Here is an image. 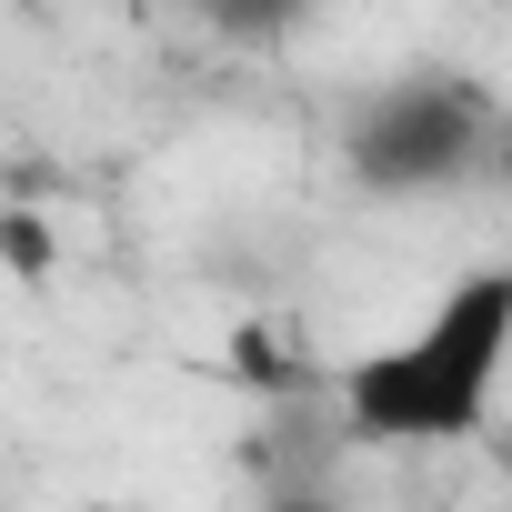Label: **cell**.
I'll return each mask as SVG.
<instances>
[{
    "instance_id": "6da1fadb",
    "label": "cell",
    "mask_w": 512,
    "mask_h": 512,
    "mask_svg": "<svg viewBox=\"0 0 512 512\" xmlns=\"http://www.w3.org/2000/svg\"><path fill=\"white\" fill-rule=\"evenodd\" d=\"M502 362H512V262H482V272L442 282L432 312L402 342L342 362V432L372 442V452L472 442L492 422Z\"/></svg>"
},
{
    "instance_id": "7a4b0ae2",
    "label": "cell",
    "mask_w": 512,
    "mask_h": 512,
    "mask_svg": "<svg viewBox=\"0 0 512 512\" xmlns=\"http://www.w3.org/2000/svg\"><path fill=\"white\" fill-rule=\"evenodd\" d=\"M492 141V111L462 91V81H392L352 111V171L372 191H432V181H462Z\"/></svg>"
},
{
    "instance_id": "3957f363",
    "label": "cell",
    "mask_w": 512,
    "mask_h": 512,
    "mask_svg": "<svg viewBox=\"0 0 512 512\" xmlns=\"http://www.w3.org/2000/svg\"><path fill=\"white\" fill-rule=\"evenodd\" d=\"M51 262H61V231H51V211L11 201V211H0V272H11V282H51Z\"/></svg>"
},
{
    "instance_id": "277c9868",
    "label": "cell",
    "mask_w": 512,
    "mask_h": 512,
    "mask_svg": "<svg viewBox=\"0 0 512 512\" xmlns=\"http://www.w3.org/2000/svg\"><path fill=\"white\" fill-rule=\"evenodd\" d=\"M292 11H302V0H211V21H221V31H282Z\"/></svg>"
},
{
    "instance_id": "5b68a950",
    "label": "cell",
    "mask_w": 512,
    "mask_h": 512,
    "mask_svg": "<svg viewBox=\"0 0 512 512\" xmlns=\"http://www.w3.org/2000/svg\"><path fill=\"white\" fill-rule=\"evenodd\" d=\"M282 512H342V502H332V492H292Z\"/></svg>"
}]
</instances>
